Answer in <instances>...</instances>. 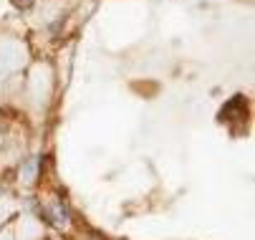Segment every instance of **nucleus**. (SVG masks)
<instances>
[{
	"instance_id": "f03ea898",
	"label": "nucleus",
	"mask_w": 255,
	"mask_h": 240,
	"mask_svg": "<svg viewBox=\"0 0 255 240\" xmlns=\"http://www.w3.org/2000/svg\"><path fill=\"white\" fill-rule=\"evenodd\" d=\"M35 3V0H13V5L15 8H20V10H25V8H30Z\"/></svg>"
},
{
	"instance_id": "f257e3e1",
	"label": "nucleus",
	"mask_w": 255,
	"mask_h": 240,
	"mask_svg": "<svg viewBox=\"0 0 255 240\" xmlns=\"http://www.w3.org/2000/svg\"><path fill=\"white\" fill-rule=\"evenodd\" d=\"M230 117L245 119V101H243V96H235V99H230L228 104H225V109L220 112V119H223V121H230Z\"/></svg>"
}]
</instances>
